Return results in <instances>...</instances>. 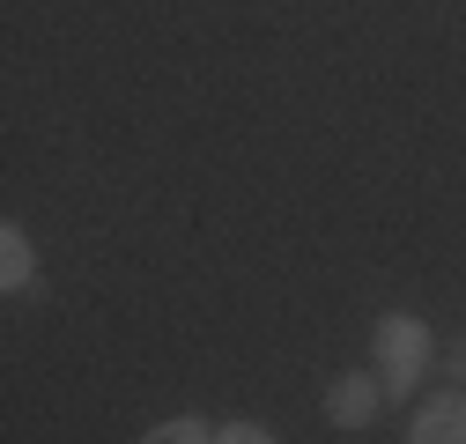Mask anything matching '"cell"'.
<instances>
[{"mask_svg":"<svg viewBox=\"0 0 466 444\" xmlns=\"http://www.w3.org/2000/svg\"><path fill=\"white\" fill-rule=\"evenodd\" d=\"M430 370V326L407 318V311H385L378 318V378H385V400H407Z\"/></svg>","mask_w":466,"mask_h":444,"instance_id":"cell-1","label":"cell"},{"mask_svg":"<svg viewBox=\"0 0 466 444\" xmlns=\"http://www.w3.org/2000/svg\"><path fill=\"white\" fill-rule=\"evenodd\" d=\"M378 400H385V378H370V370H348V378H333V385H326V415H333L340 429L378 422Z\"/></svg>","mask_w":466,"mask_h":444,"instance_id":"cell-2","label":"cell"},{"mask_svg":"<svg viewBox=\"0 0 466 444\" xmlns=\"http://www.w3.org/2000/svg\"><path fill=\"white\" fill-rule=\"evenodd\" d=\"M407 444H466V393H459V385H451L444 400H430V408L415 415Z\"/></svg>","mask_w":466,"mask_h":444,"instance_id":"cell-3","label":"cell"},{"mask_svg":"<svg viewBox=\"0 0 466 444\" xmlns=\"http://www.w3.org/2000/svg\"><path fill=\"white\" fill-rule=\"evenodd\" d=\"M0 282H8V289H30L37 282V252H30V237L15 230V222L0 230Z\"/></svg>","mask_w":466,"mask_h":444,"instance_id":"cell-4","label":"cell"},{"mask_svg":"<svg viewBox=\"0 0 466 444\" xmlns=\"http://www.w3.org/2000/svg\"><path fill=\"white\" fill-rule=\"evenodd\" d=\"M141 444H215V429H208V422H193V415H178V422H163V429H148Z\"/></svg>","mask_w":466,"mask_h":444,"instance_id":"cell-5","label":"cell"},{"mask_svg":"<svg viewBox=\"0 0 466 444\" xmlns=\"http://www.w3.org/2000/svg\"><path fill=\"white\" fill-rule=\"evenodd\" d=\"M215 444H274V437H267L259 422H222V429H215Z\"/></svg>","mask_w":466,"mask_h":444,"instance_id":"cell-6","label":"cell"},{"mask_svg":"<svg viewBox=\"0 0 466 444\" xmlns=\"http://www.w3.org/2000/svg\"><path fill=\"white\" fill-rule=\"evenodd\" d=\"M451 385H459V393H466V341L451 348Z\"/></svg>","mask_w":466,"mask_h":444,"instance_id":"cell-7","label":"cell"}]
</instances>
